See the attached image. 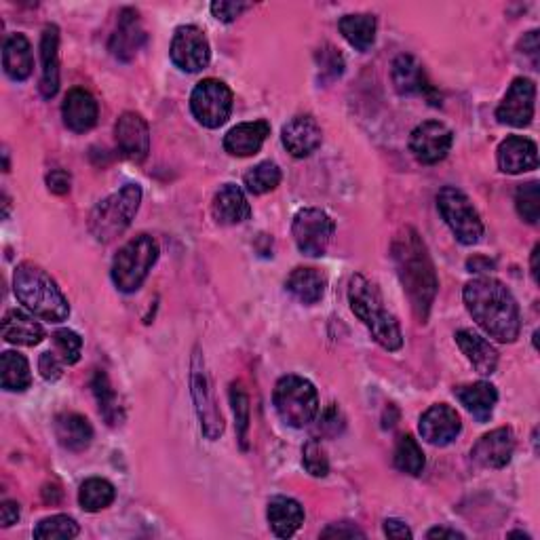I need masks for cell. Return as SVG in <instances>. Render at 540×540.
<instances>
[{
  "mask_svg": "<svg viewBox=\"0 0 540 540\" xmlns=\"http://www.w3.org/2000/svg\"><path fill=\"white\" fill-rule=\"evenodd\" d=\"M391 252L397 266V275L401 279L405 294L410 298L414 315L420 323H427L439 289L435 264L431 260L427 245H424L416 228L405 226L395 237Z\"/></svg>",
  "mask_w": 540,
  "mask_h": 540,
  "instance_id": "obj_1",
  "label": "cell"
},
{
  "mask_svg": "<svg viewBox=\"0 0 540 540\" xmlns=\"http://www.w3.org/2000/svg\"><path fill=\"white\" fill-rule=\"evenodd\" d=\"M467 311L477 321V325L496 338L498 342L511 344L522 332V313L513 298L511 289L494 277H479L465 285Z\"/></svg>",
  "mask_w": 540,
  "mask_h": 540,
  "instance_id": "obj_2",
  "label": "cell"
},
{
  "mask_svg": "<svg viewBox=\"0 0 540 540\" xmlns=\"http://www.w3.org/2000/svg\"><path fill=\"white\" fill-rule=\"evenodd\" d=\"M349 302L351 311L359 317V321L368 327L372 338L382 346L384 351H399L403 346L401 327L389 308L384 306V298L374 281L363 275H355L349 283Z\"/></svg>",
  "mask_w": 540,
  "mask_h": 540,
  "instance_id": "obj_3",
  "label": "cell"
},
{
  "mask_svg": "<svg viewBox=\"0 0 540 540\" xmlns=\"http://www.w3.org/2000/svg\"><path fill=\"white\" fill-rule=\"evenodd\" d=\"M13 289L17 300L22 302L32 315L51 323L68 319L70 304L66 296L41 266L32 262L19 264L13 275Z\"/></svg>",
  "mask_w": 540,
  "mask_h": 540,
  "instance_id": "obj_4",
  "label": "cell"
},
{
  "mask_svg": "<svg viewBox=\"0 0 540 540\" xmlns=\"http://www.w3.org/2000/svg\"><path fill=\"white\" fill-rule=\"evenodd\" d=\"M142 205V188L125 184L121 190L100 201L89 214V233L98 243H110L131 226Z\"/></svg>",
  "mask_w": 540,
  "mask_h": 540,
  "instance_id": "obj_5",
  "label": "cell"
},
{
  "mask_svg": "<svg viewBox=\"0 0 540 540\" xmlns=\"http://www.w3.org/2000/svg\"><path fill=\"white\" fill-rule=\"evenodd\" d=\"M159 243L150 235H138L127 241L112 262V281L119 292L133 294L138 292L152 266L159 260Z\"/></svg>",
  "mask_w": 540,
  "mask_h": 540,
  "instance_id": "obj_6",
  "label": "cell"
},
{
  "mask_svg": "<svg viewBox=\"0 0 540 540\" xmlns=\"http://www.w3.org/2000/svg\"><path fill=\"white\" fill-rule=\"evenodd\" d=\"M273 405L287 427L304 429L319 414V393L311 380L289 374L275 384Z\"/></svg>",
  "mask_w": 540,
  "mask_h": 540,
  "instance_id": "obj_7",
  "label": "cell"
},
{
  "mask_svg": "<svg viewBox=\"0 0 540 540\" xmlns=\"http://www.w3.org/2000/svg\"><path fill=\"white\" fill-rule=\"evenodd\" d=\"M437 209L441 218L450 226L452 235L462 245H475L484 237V222H481L479 211L465 192L456 186H446L439 190Z\"/></svg>",
  "mask_w": 540,
  "mask_h": 540,
  "instance_id": "obj_8",
  "label": "cell"
},
{
  "mask_svg": "<svg viewBox=\"0 0 540 540\" xmlns=\"http://www.w3.org/2000/svg\"><path fill=\"white\" fill-rule=\"evenodd\" d=\"M190 393L192 401H195V410L201 422V431L209 441H216L224 433V418L218 408L214 384H211L205 357L201 355V349L197 346L192 353L190 361Z\"/></svg>",
  "mask_w": 540,
  "mask_h": 540,
  "instance_id": "obj_9",
  "label": "cell"
},
{
  "mask_svg": "<svg viewBox=\"0 0 540 540\" xmlns=\"http://www.w3.org/2000/svg\"><path fill=\"white\" fill-rule=\"evenodd\" d=\"M233 104V91L218 79L201 81L190 95V110L195 114V119L207 129L222 127L230 119Z\"/></svg>",
  "mask_w": 540,
  "mask_h": 540,
  "instance_id": "obj_10",
  "label": "cell"
},
{
  "mask_svg": "<svg viewBox=\"0 0 540 540\" xmlns=\"http://www.w3.org/2000/svg\"><path fill=\"white\" fill-rule=\"evenodd\" d=\"M334 233H336L334 220L327 216L323 209L317 207L300 209L292 224L296 247L300 249V254L308 258H321L327 252V247H330Z\"/></svg>",
  "mask_w": 540,
  "mask_h": 540,
  "instance_id": "obj_11",
  "label": "cell"
},
{
  "mask_svg": "<svg viewBox=\"0 0 540 540\" xmlns=\"http://www.w3.org/2000/svg\"><path fill=\"white\" fill-rule=\"evenodd\" d=\"M454 144L452 129L441 121H424L410 135V152L422 165H437L448 157Z\"/></svg>",
  "mask_w": 540,
  "mask_h": 540,
  "instance_id": "obj_12",
  "label": "cell"
},
{
  "mask_svg": "<svg viewBox=\"0 0 540 540\" xmlns=\"http://www.w3.org/2000/svg\"><path fill=\"white\" fill-rule=\"evenodd\" d=\"M171 62L184 72H201L211 60V47L199 26H180L171 41Z\"/></svg>",
  "mask_w": 540,
  "mask_h": 540,
  "instance_id": "obj_13",
  "label": "cell"
},
{
  "mask_svg": "<svg viewBox=\"0 0 540 540\" xmlns=\"http://www.w3.org/2000/svg\"><path fill=\"white\" fill-rule=\"evenodd\" d=\"M534 106L536 85L526 76H519L511 83L503 102L496 108V119L509 127H528L534 119Z\"/></svg>",
  "mask_w": 540,
  "mask_h": 540,
  "instance_id": "obj_14",
  "label": "cell"
},
{
  "mask_svg": "<svg viewBox=\"0 0 540 540\" xmlns=\"http://www.w3.org/2000/svg\"><path fill=\"white\" fill-rule=\"evenodd\" d=\"M418 431L422 439L435 448H446L460 435L462 420L448 403H437L420 416Z\"/></svg>",
  "mask_w": 540,
  "mask_h": 540,
  "instance_id": "obj_15",
  "label": "cell"
},
{
  "mask_svg": "<svg viewBox=\"0 0 540 540\" xmlns=\"http://www.w3.org/2000/svg\"><path fill=\"white\" fill-rule=\"evenodd\" d=\"M119 152L133 163L146 161L150 152V127L138 112H123L114 125Z\"/></svg>",
  "mask_w": 540,
  "mask_h": 540,
  "instance_id": "obj_16",
  "label": "cell"
},
{
  "mask_svg": "<svg viewBox=\"0 0 540 540\" xmlns=\"http://www.w3.org/2000/svg\"><path fill=\"white\" fill-rule=\"evenodd\" d=\"M281 142L285 150L296 159L311 157V154L321 146L323 131L311 114H298L289 119L281 129Z\"/></svg>",
  "mask_w": 540,
  "mask_h": 540,
  "instance_id": "obj_17",
  "label": "cell"
},
{
  "mask_svg": "<svg viewBox=\"0 0 540 540\" xmlns=\"http://www.w3.org/2000/svg\"><path fill=\"white\" fill-rule=\"evenodd\" d=\"M515 452V433L509 427H500L481 437L473 450L471 458L484 469H505Z\"/></svg>",
  "mask_w": 540,
  "mask_h": 540,
  "instance_id": "obj_18",
  "label": "cell"
},
{
  "mask_svg": "<svg viewBox=\"0 0 540 540\" xmlns=\"http://www.w3.org/2000/svg\"><path fill=\"white\" fill-rule=\"evenodd\" d=\"M146 43V30L138 11L123 9L117 30L110 36V53L121 62H131Z\"/></svg>",
  "mask_w": 540,
  "mask_h": 540,
  "instance_id": "obj_19",
  "label": "cell"
},
{
  "mask_svg": "<svg viewBox=\"0 0 540 540\" xmlns=\"http://www.w3.org/2000/svg\"><path fill=\"white\" fill-rule=\"evenodd\" d=\"M393 83L401 95H424L433 106L441 104L427 74L422 70V64L414 55H399L393 62Z\"/></svg>",
  "mask_w": 540,
  "mask_h": 540,
  "instance_id": "obj_20",
  "label": "cell"
},
{
  "mask_svg": "<svg viewBox=\"0 0 540 540\" xmlns=\"http://www.w3.org/2000/svg\"><path fill=\"white\" fill-rule=\"evenodd\" d=\"M496 159L500 171L517 176V173H526L538 167V148L524 135H509L505 142H500Z\"/></svg>",
  "mask_w": 540,
  "mask_h": 540,
  "instance_id": "obj_21",
  "label": "cell"
},
{
  "mask_svg": "<svg viewBox=\"0 0 540 540\" xmlns=\"http://www.w3.org/2000/svg\"><path fill=\"white\" fill-rule=\"evenodd\" d=\"M98 102H95L93 95L81 87L70 89L62 104V117L64 125L74 131V133H85L95 127L98 123Z\"/></svg>",
  "mask_w": 540,
  "mask_h": 540,
  "instance_id": "obj_22",
  "label": "cell"
},
{
  "mask_svg": "<svg viewBox=\"0 0 540 540\" xmlns=\"http://www.w3.org/2000/svg\"><path fill=\"white\" fill-rule=\"evenodd\" d=\"M211 216L222 226L243 224L252 218V205L237 184H224L211 203Z\"/></svg>",
  "mask_w": 540,
  "mask_h": 540,
  "instance_id": "obj_23",
  "label": "cell"
},
{
  "mask_svg": "<svg viewBox=\"0 0 540 540\" xmlns=\"http://www.w3.org/2000/svg\"><path fill=\"white\" fill-rule=\"evenodd\" d=\"M268 135H270V123L264 119L252 121V123H241L224 135V150L230 154V157H239V159L254 157V154H258L260 148L264 146Z\"/></svg>",
  "mask_w": 540,
  "mask_h": 540,
  "instance_id": "obj_24",
  "label": "cell"
},
{
  "mask_svg": "<svg viewBox=\"0 0 540 540\" xmlns=\"http://www.w3.org/2000/svg\"><path fill=\"white\" fill-rule=\"evenodd\" d=\"M41 60H43V79L41 93L45 100L55 98L60 91V28L49 24L41 38Z\"/></svg>",
  "mask_w": 540,
  "mask_h": 540,
  "instance_id": "obj_25",
  "label": "cell"
},
{
  "mask_svg": "<svg viewBox=\"0 0 540 540\" xmlns=\"http://www.w3.org/2000/svg\"><path fill=\"white\" fill-rule=\"evenodd\" d=\"M456 344L460 346L462 355L469 359V363L481 376H492L498 368V351L484 338L475 334L473 330H460L456 332Z\"/></svg>",
  "mask_w": 540,
  "mask_h": 540,
  "instance_id": "obj_26",
  "label": "cell"
},
{
  "mask_svg": "<svg viewBox=\"0 0 540 540\" xmlns=\"http://www.w3.org/2000/svg\"><path fill=\"white\" fill-rule=\"evenodd\" d=\"M266 517L270 530L279 538H292L304 524V509L298 500L289 496H275L270 498Z\"/></svg>",
  "mask_w": 540,
  "mask_h": 540,
  "instance_id": "obj_27",
  "label": "cell"
},
{
  "mask_svg": "<svg viewBox=\"0 0 540 540\" xmlns=\"http://www.w3.org/2000/svg\"><path fill=\"white\" fill-rule=\"evenodd\" d=\"M53 429H55L57 441H60V446L68 452H85L93 441L91 422L76 412L57 416Z\"/></svg>",
  "mask_w": 540,
  "mask_h": 540,
  "instance_id": "obj_28",
  "label": "cell"
},
{
  "mask_svg": "<svg viewBox=\"0 0 540 540\" xmlns=\"http://www.w3.org/2000/svg\"><path fill=\"white\" fill-rule=\"evenodd\" d=\"M454 395L462 405H465V410L481 424L492 418L494 408L498 403L496 387H492L490 382H484V380L465 384V387H456Z\"/></svg>",
  "mask_w": 540,
  "mask_h": 540,
  "instance_id": "obj_29",
  "label": "cell"
},
{
  "mask_svg": "<svg viewBox=\"0 0 540 540\" xmlns=\"http://www.w3.org/2000/svg\"><path fill=\"white\" fill-rule=\"evenodd\" d=\"M325 287H327V277L319 268H311V266L294 268L285 281L287 292L306 306L317 304L325 296Z\"/></svg>",
  "mask_w": 540,
  "mask_h": 540,
  "instance_id": "obj_30",
  "label": "cell"
},
{
  "mask_svg": "<svg viewBox=\"0 0 540 540\" xmlns=\"http://www.w3.org/2000/svg\"><path fill=\"white\" fill-rule=\"evenodd\" d=\"M3 68L11 81L22 83L32 74L34 57L30 41L24 34H11L3 45Z\"/></svg>",
  "mask_w": 540,
  "mask_h": 540,
  "instance_id": "obj_31",
  "label": "cell"
},
{
  "mask_svg": "<svg viewBox=\"0 0 540 540\" xmlns=\"http://www.w3.org/2000/svg\"><path fill=\"white\" fill-rule=\"evenodd\" d=\"M3 338L9 344L36 346L45 340V327L24 311H7L3 317Z\"/></svg>",
  "mask_w": 540,
  "mask_h": 540,
  "instance_id": "obj_32",
  "label": "cell"
},
{
  "mask_svg": "<svg viewBox=\"0 0 540 540\" xmlns=\"http://www.w3.org/2000/svg\"><path fill=\"white\" fill-rule=\"evenodd\" d=\"M340 34L346 38V43L357 51H370L376 43V17L370 13L344 15L340 19Z\"/></svg>",
  "mask_w": 540,
  "mask_h": 540,
  "instance_id": "obj_33",
  "label": "cell"
},
{
  "mask_svg": "<svg viewBox=\"0 0 540 540\" xmlns=\"http://www.w3.org/2000/svg\"><path fill=\"white\" fill-rule=\"evenodd\" d=\"M91 389H93L95 399H98L100 414L104 416V420L110 424V427H119V424H123L125 410H123L117 391L112 389V384H110L106 372L98 370L93 374Z\"/></svg>",
  "mask_w": 540,
  "mask_h": 540,
  "instance_id": "obj_34",
  "label": "cell"
},
{
  "mask_svg": "<svg viewBox=\"0 0 540 540\" xmlns=\"http://www.w3.org/2000/svg\"><path fill=\"white\" fill-rule=\"evenodd\" d=\"M0 370H3V389L9 393H22L30 389L32 374L30 363L24 355L15 351H5L0 357Z\"/></svg>",
  "mask_w": 540,
  "mask_h": 540,
  "instance_id": "obj_35",
  "label": "cell"
},
{
  "mask_svg": "<svg viewBox=\"0 0 540 540\" xmlns=\"http://www.w3.org/2000/svg\"><path fill=\"white\" fill-rule=\"evenodd\" d=\"M117 498V490L110 484L108 479L91 477L79 490V503L87 513H98L106 507H110Z\"/></svg>",
  "mask_w": 540,
  "mask_h": 540,
  "instance_id": "obj_36",
  "label": "cell"
},
{
  "mask_svg": "<svg viewBox=\"0 0 540 540\" xmlns=\"http://www.w3.org/2000/svg\"><path fill=\"white\" fill-rule=\"evenodd\" d=\"M393 460H395V467L401 473H408L412 477H418L424 471V465H427V460H424V452L412 435L399 437Z\"/></svg>",
  "mask_w": 540,
  "mask_h": 540,
  "instance_id": "obj_37",
  "label": "cell"
},
{
  "mask_svg": "<svg viewBox=\"0 0 540 540\" xmlns=\"http://www.w3.org/2000/svg\"><path fill=\"white\" fill-rule=\"evenodd\" d=\"M81 534L79 524L70 515H53L45 517L34 528L36 540H70Z\"/></svg>",
  "mask_w": 540,
  "mask_h": 540,
  "instance_id": "obj_38",
  "label": "cell"
},
{
  "mask_svg": "<svg viewBox=\"0 0 540 540\" xmlns=\"http://www.w3.org/2000/svg\"><path fill=\"white\" fill-rule=\"evenodd\" d=\"M281 169L277 163L273 161H264V163H258L256 167L249 169L245 173V188L252 192V195H266V192L275 190L279 184H281Z\"/></svg>",
  "mask_w": 540,
  "mask_h": 540,
  "instance_id": "obj_39",
  "label": "cell"
},
{
  "mask_svg": "<svg viewBox=\"0 0 540 540\" xmlns=\"http://www.w3.org/2000/svg\"><path fill=\"white\" fill-rule=\"evenodd\" d=\"M517 214L528 224H538L540 220V186L538 182L522 184L515 192Z\"/></svg>",
  "mask_w": 540,
  "mask_h": 540,
  "instance_id": "obj_40",
  "label": "cell"
},
{
  "mask_svg": "<svg viewBox=\"0 0 540 540\" xmlns=\"http://www.w3.org/2000/svg\"><path fill=\"white\" fill-rule=\"evenodd\" d=\"M302 465L306 473H311L313 477H325L330 473V460H327V452L319 439L306 441V446L302 448Z\"/></svg>",
  "mask_w": 540,
  "mask_h": 540,
  "instance_id": "obj_41",
  "label": "cell"
},
{
  "mask_svg": "<svg viewBox=\"0 0 540 540\" xmlns=\"http://www.w3.org/2000/svg\"><path fill=\"white\" fill-rule=\"evenodd\" d=\"M53 344H55V353L62 357L66 365L79 363L81 351H83V338L72 332V330H57L53 334Z\"/></svg>",
  "mask_w": 540,
  "mask_h": 540,
  "instance_id": "obj_42",
  "label": "cell"
},
{
  "mask_svg": "<svg viewBox=\"0 0 540 540\" xmlns=\"http://www.w3.org/2000/svg\"><path fill=\"white\" fill-rule=\"evenodd\" d=\"M230 403H233V414H235V424H237V435L241 446L247 448V431H249V397L243 391L241 384H233L230 387Z\"/></svg>",
  "mask_w": 540,
  "mask_h": 540,
  "instance_id": "obj_43",
  "label": "cell"
},
{
  "mask_svg": "<svg viewBox=\"0 0 540 540\" xmlns=\"http://www.w3.org/2000/svg\"><path fill=\"white\" fill-rule=\"evenodd\" d=\"M317 62H319V70L327 79L334 81L344 72V57L340 55V51L332 45H325L323 49L317 51Z\"/></svg>",
  "mask_w": 540,
  "mask_h": 540,
  "instance_id": "obj_44",
  "label": "cell"
},
{
  "mask_svg": "<svg viewBox=\"0 0 540 540\" xmlns=\"http://www.w3.org/2000/svg\"><path fill=\"white\" fill-rule=\"evenodd\" d=\"M342 429H344L342 412L338 410V405H330V408L325 410V414H323L321 420H319L317 433H319L321 437H336L338 433H342Z\"/></svg>",
  "mask_w": 540,
  "mask_h": 540,
  "instance_id": "obj_45",
  "label": "cell"
},
{
  "mask_svg": "<svg viewBox=\"0 0 540 540\" xmlns=\"http://www.w3.org/2000/svg\"><path fill=\"white\" fill-rule=\"evenodd\" d=\"M64 361L62 357L57 355L55 351H45L41 355V359H38V370H41V376L49 382H55V380H60L62 374H64Z\"/></svg>",
  "mask_w": 540,
  "mask_h": 540,
  "instance_id": "obj_46",
  "label": "cell"
},
{
  "mask_svg": "<svg viewBox=\"0 0 540 540\" xmlns=\"http://www.w3.org/2000/svg\"><path fill=\"white\" fill-rule=\"evenodd\" d=\"M247 9H252L249 3H230V0H220V3H211V13L216 19L224 24L235 22L237 17H241Z\"/></svg>",
  "mask_w": 540,
  "mask_h": 540,
  "instance_id": "obj_47",
  "label": "cell"
},
{
  "mask_svg": "<svg viewBox=\"0 0 540 540\" xmlns=\"http://www.w3.org/2000/svg\"><path fill=\"white\" fill-rule=\"evenodd\" d=\"M70 184H72V178L64 169H53L47 176V188L53 192V195H66V192H70Z\"/></svg>",
  "mask_w": 540,
  "mask_h": 540,
  "instance_id": "obj_48",
  "label": "cell"
},
{
  "mask_svg": "<svg viewBox=\"0 0 540 540\" xmlns=\"http://www.w3.org/2000/svg\"><path fill=\"white\" fill-rule=\"evenodd\" d=\"M323 538H365V532L359 530L355 524L351 522H342V524H332L330 528H325L321 532Z\"/></svg>",
  "mask_w": 540,
  "mask_h": 540,
  "instance_id": "obj_49",
  "label": "cell"
},
{
  "mask_svg": "<svg viewBox=\"0 0 540 540\" xmlns=\"http://www.w3.org/2000/svg\"><path fill=\"white\" fill-rule=\"evenodd\" d=\"M519 49H524V57H530V66L532 70L538 68V32L532 30L528 34H524L522 41H519Z\"/></svg>",
  "mask_w": 540,
  "mask_h": 540,
  "instance_id": "obj_50",
  "label": "cell"
},
{
  "mask_svg": "<svg viewBox=\"0 0 540 540\" xmlns=\"http://www.w3.org/2000/svg\"><path fill=\"white\" fill-rule=\"evenodd\" d=\"M17 519H19V505L13 503V500H5L3 507H0V526L9 528L17 524Z\"/></svg>",
  "mask_w": 540,
  "mask_h": 540,
  "instance_id": "obj_51",
  "label": "cell"
},
{
  "mask_svg": "<svg viewBox=\"0 0 540 540\" xmlns=\"http://www.w3.org/2000/svg\"><path fill=\"white\" fill-rule=\"evenodd\" d=\"M384 534H387L389 538H412V530L405 526L401 519H387L384 522Z\"/></svg>",
  "mask_w": 540,
  "mask_h": 540,
  "instance_id": "obj_52",
  "label": "cell"
},
{
  "mask_svg": "<svg viewBox=\"0 0 540 540\" xmlns=\"http://www.w3.org/2000/svg\"><path fill=\"white\" fill-rule=\"evenodd\" d=\"M467 268L471 270V273H484V270H490L494 268V262L490 258H473L467 262Z\"/></svg>",
  "mask_w": 540,
  "mask_h": 540,
  "instance_id": "obj_53",
  "label": "cell"
},
{
  "mask_svg": "<svg viewBox=\"0 0 540 540\" xmlns=\"http://www.w3.org/2000/svg\"><path fill=\"white\" fill-rule=\"evenodd\" d=\"M427 538H465V534H460V532L450 530V528H433V530H429Z\"/></svg>",
  "mask_w": 540,
  "mask_h": 540,
  "instance_id": "obj_54",
  "label": "cell"
},
{
  "mask_svg": "<svg viewBox=\"0 0 540 540\" xmlns=\"http://www.w3.org/2000/svg\"><path fill=\"white\" fill-rule=\"evenodd\" d=\"M538 252H540V245L534 247L532 252V279L538 283Z\"/></svg>",
  "mask_w": 540,
  "mask_h": 540,
  "instance_id": "obj_55",
  "label": "cell"
}]
</instances>
